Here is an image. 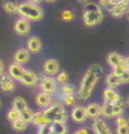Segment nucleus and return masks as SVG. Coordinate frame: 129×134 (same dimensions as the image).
Here are the masks:
<instances>
[{
	"label": "nucleus",
	"instance_id": "20e7f679",
	"mask_svg": "<svg viewBox=\"0 0 129 134\" xmlns=\"http://www.w3.org/2000/svg\"><path fill=\"white\" fill-rule=\"evenodd\" d=\"M63 111H65L63 104L60 103V102H55V103H52L50 107H47L45 109V111H43V113H44L46 119L52 123L54 121V119H55V116L57 115V114H60Z\"/></svg>",
	"mask_w": 129,
	"mask_h": 134
},
{
	"label": "nucleus",
	"instance_id": "0eeeda50",
	"mask_svg": "<svg viewBox=\"0 0 129 134\" xmlns=\"http://www.w3.org/2000/svg\"><path fill=\"white\" fill-rule=\"evenodd\" d=\"M128 9H129V2L128 1H121V2L115 3L114 7L112 8V10L109 12H110V15L114 18H120L124 15H126Z\"/></svg>",
	"mask_w": 129,
	"mask_h": 134
},
{
	"label": "nucleus",
	"instance_id": "e433bc0d",
	"mask_svg": "<svg viewBox=\"0 0 129 134\" xmlns=\"http://www.w3.org/2000/svg\"><path fill=\"white\" fill-rule=\"evenodd\" d=\"M67 113H66L65 111L63 112H61L60 114H57V115L55 116L54 119V121L53 122H62V123H65L66 122V120H67Z\"/></svg>",
	"mask_w": 129,
	"mask_h": 134
},
{
	"label": "nucleus",
	"instance_id": "1a4fd4ad",
	"mask_svg": "<svg viewBox=\"0 0 129 134\" xmlns=\"http://www.w3.org/2000/svg\"><path fill=\"white\" fill-rule=\"evenodd\" d=\"M93 131L95 132V134H113L110 129L107 126V124L105 123L103 120H100L99 118L94 120Z\"/></svg>",
	"mask_w": 129,
	"mask_h": 134
},
{
	"label": "nucleus",
	"instance_id": "f03ea898",
	"mask_svg": "<svg viewBox=\"0 0 129 134\" xmlns=\"http://www.w3.org/2000/svg\"><path fill=\"white\" fill-rule=\"evenodd\" d=\"M104 19V13L98 3L87 2L84 4L83 9V21L86 27H95L99 25Z\"/></svg>",
	"mask_w": 129,
	"mask_h": 134
},
{
	"label": "nucleus",
	"instance_id": "de8ad7c7",
	"mask_svg": "<svg viewBox=\"0 0 129 134\" xmlns=\"http://www.w3.org/2000/svg\"><path fill=\"white\" fill-rule=\"evenodd\" d=\"M126 68L129 69V58H126Z\"/></svg>",
	"mask_w": 129,
	"mask_h": 134
},
{
	"label": "nucleus",
	"instance_id": "72a5a7b5",
	"mask_svg": "<svg viewBox=\"0 0 129 134\" xmlns=\"http://www.w3.org/2000/svg\"><path fill=\"white\" fill-rule=\"evenodd\" d=\"M62 95H67V94H74L75 92V88L71 84H64L61 89Z\"/></svg>",
	"mask_w": 129,
	"mask_h": 134
},
{
	"label": "nucleus",
	"instance_id": "58836bf2",
	"mask_svg": "<svg viewBox=\"0 0 129 134\" xmlns=\"http://www.w3.org/2000/svg\"><path fill=\"white\" fill-rule=\"evenodd\" d=\"M120 81H121V84L129 83V69H126L122 72V74L120 75Z\"/></svg>",
	"mask_w": 129,
	"mask_h": 134
},
{
	"label": "nucleus",
	"instance_id": "f3484780",
	"mask_svg": "<svg viewBox=\"0 0 129 134\" xmlns=\"http://www.w3.org/2000/svg\"><path fill=\"white\" fill-rule=\"evenodd\" d=\"M23 71H24V69L22 68V64H19L17 62L10 64V66H9V74H10V76L14 80L20 81Z\"/></svg>",
	"mask_w": 129,
	"mask_h": 134
},
{
	"label": "nucleus",
	"instance_id": "6ab92c4d",
	"mask_svg": "<svg viewBox=\"0 0 129 134\" xmlns=\"http://www.w3.org/2000/svg\"><path fill=\"white\" fill-rule=\"evenodd\" d=\"M86 113L90 119H97L102 115V107L97 103H92L86 107Z\"/></svg>",
	"mask_w": 129,
	"mask_h": 134
},
{
	"label": "nucleus",
	"instance_id": "9d476101",
	"mask_svg": "<svg viewBox=\"0 0 129 134\" xmlns=\"http://www.w3.org/2000/svg\"><path fill=\"white\" fill-rule=\"evenodd\" d=\"M27 49L31 53H39L42 49V42L38 37H31L29 38L27 42Z\"/></svg>",
	"mask_w": 129,
	"mask_h": 134
},
{
	"label": "nucleus",
	"instance_id": "aec40b11",
	"mask_svg": "<svg viewBox=\"0 0 129 134\" xmlns=\"http://www.w3.org/2000/svg\"><path fill=\"white\" fill-rule=\"evenodd\" d=\"M18 6L19 3L17 0H3L2 2V8L9 15H14L18 11Z\"/></svg>",
	"mask_w": 129,
	"mask_h": 134
},
{
	"label": "nucleus",
	"instance_id": "7ed1b4c3",
	"mask_svg": "<svg viewBox=\"0 0 129 134\" xmlns=\"http://www.w3.org/2000/svg\"><path fill=\"white\" fill-rule=\"evenodd\" d=\"M17 13L20 15L21 18H24L29 21H39L44 16L43 9L36 3H32L30 1L19 3Z\"/></svg>",
	"mask_w": 129,
	"mask_h": 134
},
{
	"label": "nucleus",
	"instance_id": "8fccbe9b",
	"mask_svg": "<svg viewBox=\"0 0 129 134\" xmlns=\"http://www.w3.org/2000/svg\"><path fill=\"white\" fill-rule=\"evenodd\" d=\"M126 15H127V18H128V20H129V9L127 10V12H126Z\"/></svg>",
	"mask_w": 129,
	"mask_h": 134
},
{
	"label": "nucleus",
	"instance_id": "6e6552de",
	"mask_svg": "<svg viewBox=\"0 0 129 134\" xmlns=\"http://www.w3.org/2000/svg\"><path fill=\"white\" fill-rule=\"evenodd\" d=\"M0 89L3 92H12L16 89L14 82L12 81V78L10 74H1L0 75Z\"/></svg>",
	"mask_w": 129,
	"mask_h": 134
},
{
	"label": "nucleus",
	"instance_id": "4468645a",
	"mask_svg": "<svg viewBox=\"0 0 129 134\" xmlns=\"http://www.w3.org/2000/svg\"><path fill=\"white\" fill-rule=\"evenodd\" d=\"M35 103H36L38 107L46 109L47 107H50V105L52 104V98H51L50 94H47L45 92L39 93L35 97Z\"/></svg>",
	"mask_w": 129,
	"mask_h": 134
},
{
	"label": "nucleus",
	"instance_id": "393cba45",
	"mask_svg": "<svg viewBox=\"0 0 129 134\" xmlns=\"http://www.w3.org/2000/svg\"><path fill=\"white\" fill-rule=\"evenodd\" d=\"M12 108L21 112L24 109L28 108V105H27V102L24 101V99H22L20 97H17V98H14L13 101H12Z\"/></svg>",
	"mask_w": 129,
	"mask_h": 134
},
{
	"label": "nucleus",
	"instance_id": "f257e3e1",
	"mask_svg": "<svg viewBox=\"0 0 129 134\" xmlns=\"http://www.w3.org/2000/svg\"><path fill=\"white\" fill-rule=\"evenodd\" d=\"M103 75V69L98 64H93L86 71L85 75L83 76L78 89V97L81 100H87L96 85L98 79Z\"/></svg>",
	"mask_w": 129,
	"mask_h": 134
},
{
	"label": "nucleus",
	"instance_id": "a19ab883",
	"mask_svg": "<svg viewBox=\"0 0 129 134\" xmlns=\"http://www.w3.org/2000/svg\"><path fill=\"white\" fill-rule=\"evenodd\" d=\"M45 78H46V76H45V75H43V74H36L34 85H40V87H41V84L43 83V81L45 80Z\"/></svg>",
	"mask_w": 129,
	"mask_h": 134
},
{
	"label": "nucleus",
	"instance_id": "2eb2a0df",
	"mask_svg": "<svg viewBox=\"0 0 129 134\" xmlns=\"http://www.w3.org/2000/svg\"><path fill=\"white\" fill-rule=\"evenodd\" d=\"M120 95H119L116 91H115L114 88H107L105 89L104 91V100L106 102H110L112 104H115L117 101H119L120 100Z\"/></svg>",
	"mask_w": 129,
	"mask_h": 134
},
{
	"label": "nucleus",
	"instance_id": "cd10ccee",
	"mask_svg": "<svg viewBox=\"0 0 129 134\" xmlns=\"http://www.w3.org/2000/svg\"><path fill=\"white\" fill-rule=\"evenodd\" d=\"M20 114H21V120H23V121L27 122V123H31L33 114H34V113H33L29 108H27V109L23 110V111H21Z\"/></svg>",
	"mask_w": 129,
	"mask_h": 134
},
{
	"label": "nucleus",
	"instance_id": "c9c22d12",
	"mask_svg": "<svg viewBox=\"0 0 129 134\" xmlns=\"http://www.w3.org/2000/svg\"><path fill=\"white\" fill-rule=\"evenodd\" d=\"M67 80H69V74L65 71H62L56 76V82H60V83H66Z\"/></svg>",
	"mask_w": 129,
	"mask_h": 134
},
{
	"label": "nucleus",
	"instance_id": "4c0bfd02",
	"mask_svg": "<svg viewBox=\"0 0 129 134\" xmlns=\"http://www.w3.org/2000/svg\"><path fill=\"white\" fill-rule=\"evenodd\" d=\"M126 69H127L126 65H117V66H114V68H113V73L118 75V76H120L122 74V72Z\"/></svg>",
	"mask_w": 129,
	"mask_h": 134
},
{
	"label": "nucleus",
	"instance_id": "37998d69",
	"mask_svg": "<svg viewBox=\"0 0 129 134\" xmlns=\"http://www.w3.org/2000/svg\"><path fill=\"white\" fill-rule=\"evenodd\" d=\"M3 70H4V66H3V62L0 60V75L3 73Z\"/></svg>",
	"mask_w": 129,
	"mask_h": 134
},
{
	"label": "nucleus",
	"instance_id": "473e14b6",
	"mask_svg": "<svg viewBox=\"0 0 129 134\" xmlns=\"http://www.w3.org/2000/svg\"><path fill=\"white\" fill-rule=\"evenodd\" d=\"M38 134H53V132H52V124L46 123L43 124V125H40Z\"/></svg>",
	"mask_w": 129,
	"mask_h": 134
},
{
	"label": "nucleus",
	"instance_id": "412c9836",
	"mask_svg": "<svg viewBox=\"0 0 129 134\" xmlns=\"http://www.w3.org/2000/svg\"><path fill=\"white\" fill-rule=\"evenodd\" d=\"M105 82H106V84L108 85L109 88H114V89L116 88V87H118V85L121 84L120 76L114 74L113 72L109 73V74L106 76V79H105Z\"/></svg>",
	"mask_w": 129,
	"mask_h": 134
},
{
	"label": "nucleus",
	"instance_id": "a211bd4d",
	"mask_svg": "<svg viewBox=\"0 0 129 134\" xmlns=\"http://www.w3.org/2000/svg\"><path fill=\"white\" fill-rule=\"evenodd\" d=\"M30 59V52L28 49H19L14 53V62L19 64H24Z\"/></svg>",
	"mask_w": 129,
	"mask_h": 134
},
{
	"label": "nucleus",
	"instance_id": "c756f323",
	"mask_svg": "<svg viewBox=\"0 0 129 134\" xmlns=\"http://www.w3.org/2000/svg\"><path fill=\"white\" fill-rule=\"evenodd\" d=\"M61 18H62V20H64V21H72V20H74L75 15L70 9H65V10L61 13Z\"/></svg>",
	"mask_w": 129,
	"mask_h": 134
},
{
	"label": "nucleus",
	"instance_id": "2f4dec72",
	"mask_svg": "<svg viewBox=\"0 0 129 134\" xmlns=\"http://www.w3.org/2000/svg\"><path fill=\"white\" fill-rule=\"evenodd\" d=\"M62 100H63L64 104L72 107L76 103V98L74 97V94H67V95H62Z\"/></svg>",
	"mask_w": 129,
	"mask_h": 134
},
{
	"label": "nucleus",
	"instance_id": "dca6fc26",
	"mask_svg": "<svg viewBox=\"0 0 129 134\" xmlns=\"http://www.w3.org/2000/svg\"><path fill=\"white\" fill-rule=\"evenodd\" d=\"M35 76H36V74L34 72H32L30 70H24L21 75L20 82L22 84L27 85V87H31V85H34V83H35Z\"/></svg>",
	"mask_w": 129,
	"mask_h": 134
},
{
	"label": "nucleus",
	"instance_id": "9b49d317",
	"mask_svg": "<svg viewBox=\"0 0 129 134\" xmlns=\"http://www.w3.org/2000/svg\"><path fill=\"white\" fill-rule=\"evenodd\" d=\"M59 62L54 59H49L44 62L43 64V69H44V72L49 75H54L59 72Z\"/></svg>",
	"mask_w": 129,
	"mask_h": 134
},
{
	"label": "nucleus",
	"instance_id": "ddd939ff",
	"mask_svg": "<svg viewBox=\"0 0 129 134\" xmlns=\"http://www.w3.org/2000/svg\"><path fill=\"white\" fill-rule=\"evenodd\" d=\"M41 89L43 92H45L47 94H51L55 92L56 90V80L51 78V76H46L45 80L43 81V83L41 84Z\"/></svg>",
	"mask_w": 129,
	"mask_h": 134
},
{
	"label": "nucleus",
	"instance_id": "c03bdc74",
	"mask_svg": "<svg viewBox=\"0 0 129 134\" xmlns=\"http://www.w3.org/2000/svg\"><path fill=\"white\" fill-rule=\"evenodd\" d=\"M77 2H79V3H82V4H86L88 2V0H76Z\"/></svg>",
	"mask_w": 129,
	"mask_h": 134
},
{
	"label": "nucleus",
	"instance_id": "09e8293b",
	"mask_svg": "<svg viewBox=\"0 0 129 134\" xmlns=\"http://www.w3.org/2000/svg\"><path fill=\"white\" fill-rule=\"evenodd\" d=\"M46 2H50V3H53V2H55L56 0H45Z\"/></svg>",
	"mask_w": 129,
	"mask_h": 134
},
{
	"label": "nucleus",
	"instance_id": "3c124183",
	"mask_svg": "<svg viewBox=\"0 0 129 134\" xmlns=\"http://www.w3.org/2000/svg\"><path fill=\"white\" fill-rule=\"evenodd\" d=\"M126 102H127V104H128V107H129V97H128V99H127V101H126Z\"/></svg>",
	"mask_w": 129,
	"mask_h": 134
},
{
	"label": "nucleus",
	"instance_id": "7c9ffc66",
	"mask_svg": "<svg viewBox=\"0 0 129 134\" xmlns=\"http://www.w3.org/2000/svg\"><path fill=\"white\" fill-rule=\"evenodd\" d=\"M98 4L100 6V8H104L105 10L110 11L115 3L113 0H98Z\"/></svg>",
	"mask_w": 129,
	"mask_h": 134
},
{
	"label": "nucleus",
	"instance_id": "864d4df0",
	"mask_svg": "<svg viewBox=\"0 0 129 134\" xmlns=\"http://www.w3.org/2000/svg\"><path fill=\"white\" fill-rule=\"evenodd\" d=\"M128 1H129V0H128Z\"/></svg>",
	"mask_w": 129,
	"mask_h": 134
},
{
	"label": "nucleus",
	"instance_id": "f704fd0d",
	"mask_svg": "<svg viewBox=\"0 0 129 134\" xmlns=\"http://www.w3.org/2000/svg\"><path fill=\"white\" fill-rule=\"evenodd\" d=\"M116 123H117V126H120V125H129V120L126 115L124 114H120V115L116 116Z\"/></svg>",
	"mask_w": 129,
	"mask_h": 134
},
{
	"label": "nucleus",
	"instance_id": "ea45409f",
	"mask_svg": "<svg viewBox=\"0 0 129 134\" xmlns=\"http://www.w3.org/2000/svg\"><path fill=\"white\" fill-rule=\"evenodd\" d=\"M117 134H129V125H120L117 126Z\"/></svg>",
	"mask_w": 129,
	"mask_h": 134
},
{
	"label": "nucleus",
	"instance_id": "79ce46f5",
	"mask_svg": "<svg viewBox=\"0 0 129 134\" xmlns=\"http://www.w3.org/2000/svg\"><path fill=\"white\" fill-rule=\"evenodd\" d=\"M73 134H89V133L86 129H81V130H77L76 132H74Z\"/></svg>",
	"mask_w": 129,
	"mask_h": 134
},
{
	"label": "nucleus",
	"instance_id": "a18cd8bd",
	"mask_svg": "<svg viewBox=\"0 0 129 134\" xmlns=\"http://www.w3.org/2000/svg\"><path fill=\"white\" fill-rule=\"evenodd\" d=\"M29 1H30V2H32V3H40L41 1H42V0H29Z\"/></svg>",
	"mask_w": 129,
	"mask_h": 134
},
{
	"label": "nucleus",
	"instance_id": "b1692460",
	"mask_svg": "<svg viewBox=\"0 0 129 134\" xmlns=\"http://www.w3.org/2000/svg\"><path fill=\"white\" fill-rule=\"evenodd\" d=\"M52 132L53 134H66L67 133V126L65 123L62 122H52Z\"/></svg>",
	"mask_w": 129,
	"mask_h": 134
},
{
	"label": "nucleus",
	"instance_id": "423d86ee",
	"mask_svg": "<svg viewBox=\"0 0 129 134\" xmlns=\"http://www.w3.org/2000/svg\"><path fill=\"white\" fill-rule=\"evenodd\" d=\"M30 22L24 18L18 19L14 23V31H16L19 36H27L30 32Z\"/></svg>",
	"mask_w": 129,
	"mask_h": 134
},
{
	"label": "nucleus",
	"instance_id": "49530a36",
	"mask_svg": "<svg viewBox=\"0 0 129 134\" xmlns=\"http://www.w3.org/2000/svg\"><path fill=\"white\" fill-rule=\"evenodd\" d=\"M113 1H114V3H118V2H121V1H128V0H113Z\"/></svg>",
	"mask_w": 129,
	"mask_h": 134
},
{
	"label": "nucleus",
	"instance_id": "603ef678",
	"mask_svg": "<svg viewBox=\"0 0 129 134\" xmlns=\"http://www.w3.org/2000/svg\"><path fill=\"white\" fill-rule=\"evenodd\" d=\"M0 105H1V102H0Z\"/></svg>",
	"mask_w": 129,
	"mask_h": 134
},
{
	"label": "nucleus",
	"instance_id": "bb28decb",
	"mask_svg": "<svg viewBox=\"0 0 129 134\" xmlns=\"http://www.w3.org/2000/svg\"><path fill=\"white\" fill-rule=\"evenodd\" d=\"M113 107H114V104H112L110 102L105 101L102 107V114L106 118H112L113 116Z\"/></svg>",
	"mask_w": 129,
	"mask_h": 134
},
{
	"label": "nucleus",
	"instance_id": "4be33fe9",
	"mask_svg": "<svg viewBox=\"0 0 129 134\" xmlns=\"http://www.w3.org/2000/svg\"><path fill=\"white\" fill-rule=\"evenodd\" d=\"M32 123L36 126H40L43 125V124H46V123H51L49 120L46 119V116L44 115L43 112H36L33 114V118H32Z\"/></svg>",
	"mask_w": 129,
	"mask_h": 134
},
{
	"label": "nucleus",
	"instance_id": "39448f33",
	"mask_svg": "<svg viewBox=\"0 0 129 134\" xmlns=\"http://www.w3.org/2000/svg\"><path fill=\"white\" fill-rule=\"evenodd\" d=\"M72 120L76 123H84L87 119V113H86V108L82 107V105H76L73 108L71 113Z\"/></svg>",
	"mask_w": 129,
	"mask_h": 134
},
{
	"label": "nucleus",
	"instance_id": "a878e982",
	"mask_svg": "<svg viewBox=\"0 0 129 134\" xmlns=\"http://www.w3.org/2000/svg\"><path fill=\"white\" fill-rule=\"evenodd\" d=\"M27 126H28V123L24 122L23 120H17V121L12 122V129L17 132H23L27 130Z\"/></svg>",
	"mask_w": 129,
	"mask_h": 134
},
{
	"label": "nucleus",
	"instance_id": "5701e85b",
	"mask_svg": "<svg viewBox=\"0 0 129 134\" xmlns=\"http://www.w3.org/2000/svg\"><path fill=\"white\" fill-rule=\"evenodd\" d=\"M126 104H127V102H125L124 99L120 98V100L117 101L113 107V116H118V115H120V114H122L124 111H125Z\"/></svg>",
	"mask_w": 129,
	"mask_h": 134
},
{
	"label": "nucleus",
	"instance_id": "c85d7f7f",
	"mask_svg": "<svg viewBox=\"0 0 129 134\" xmlns=\"http://www.w3.org/2000/svg\"><path fill=\"white\" fill-rule=\"evenodd\" d=\"M7 118H8V120H9V121H10L11 123L14 122V121H17V120H20V119H21L20 111H18V110H16V109L12 108L10 111L8 112Z\"/></svg>",
	"mask_w": 129,
	"mask_h": 134
},
{
	"label": "nucleus",
	"instance_id": "f8f14e48",
	"mask_svg": "<svg viewBox=\"0 0 129 134\" xmlns=\"http://www.w3.org/2000/svg\"><path fill=\"white\" fill-rule=\"evenodd\" d=\"M107 63L113 68L117 65H126V58H122L116 52H112L107 55Z\"/></svg>",
	"mask_w": 129,
	"mask_h": 134
}]
</instances>
